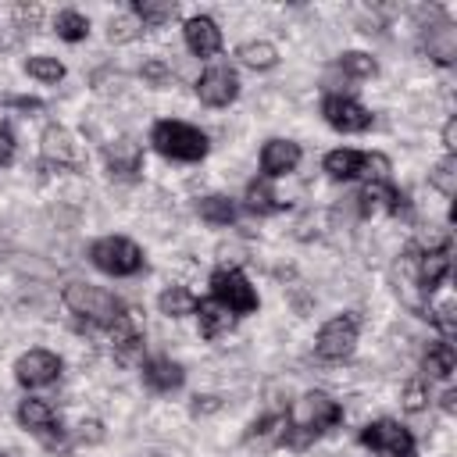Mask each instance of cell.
<instances>
[{"label": "cell", "instance_id": "1", "mask_svg": "<svg viewBox=\"0 0 457 457\" xmlns=\"http://www.w3.org/2000/svg\"><path fill=\"white\" fill-rule=\"evenodd\" d=\"M61 300H64V307L71 314H79V318H86L93 325H107V328L125 314V307H121V300L114 293H107L100 286H89V282H68Z\"/></svg>", "mask_w": 457, "mask_h": 457}, {"label": "cell", "instance_id": "2", "mask_svg": "<svg viewBox=\"0 0 457 457\" xmlns=\"http://www.w3.org/2000/svg\"><path fill=\"white\" fill-rule=\"evenodd\" d=\"M150 143L164 157H175V161H200L207 154V136L182 121H157L150 132Z\"/></svg>", "mask_w": 457, "mask_h": 457}, {"label": "cell", "instance_id": "3", "mask_svg": "<svg viewBox=\"0 0 457 457\" xmlns=\"http://www.w3.org/2000/svg\"><path fill=\"white\" fill-rule=\"evenodd\" d=\"M89 257L100 271L107 275H132L143 268V250L132 243V239H121V236H104L89 246Z\"/></svg>", "mask_w": 457, "mask_h": 457}, {"label": "cell", "instance_id": "4", "mask_svg": "<svg viewBox=\"0 0 457 457\" xmlns=\"http://www.w3.org/2000/svg\"><path fill=\"white\" fill-rule=\"evenodd\" d=\"M357 328H361L357 314H336L332 321H325L321 332H318V343H314L318 357L321 361H343V357H350V350L357 343Z\"/></svg>", "mask_w": 457, "mask_h": 457}, {"label": "cell", "instance_id": "5", "mask_svg": "<svg viewBox=\"0 0 457 457\" xmlns=\"http://www.w3.org/2000/svg\"><path fill=\"white\" fill-rule=\"evenodd\" d=\"M211 289H214V300H218L221 307H228L232 314H246V311L257 307V293H253L250 282H246L239 271H232V268L214 271V275H211Z\"/></svg>", "mask_w": 457, "mask_h": 457}, {"label": "cell", "instance_id": "6", "mask_svg": "<svg viewBox=\"0 0 457 457\" xmlns=\"http://www.w3.org/2000/svg\"><path fill=\"white\" fill-rule=\"evenodd\" d=\"M361 443L386 453V457H414V439L407 428H400L396 421H371L361 428Z\"/></svg>", "mask_w": 457, "mask_h": 457}, {"label": "cell", "instance_id": "7", "mask_svg": "<svg viewBox=\"0 0 457 457\" xmlns=\"http://www.w3.org/2000/svg\"><path fill=\"white\" fill-rule=\"evenodd\" d=\"M321 114L339 132H364L371 125V114L357 100H350V96H325L321 100Z\"/></svg>", "mask_w": 457, "mask_h": 457}, {"label": "cell", "instance_id": "8", "mask_svg": "<svg viewBox=\"0 0 457 457\" xmlns=\"http://www.w3.org/2000/svg\"><path fill=\"white\" fill-rule=\"evenodd\" d=\"M196 93H200L204 104H211V107H225V104L236 100V93H239V79H236L232 68L218 64V68H207V71L200 75Z\"/></svg>", "mask_w": 457, "mask_h": 457}, {"label": "cell", "instance_id": "9", "mask_svg": "<svg viewBox=\"0 0 457 457\" xmlns=\"http://www.w3.org/2000/svg\"><path fill=\"white\" fill-rule=\"evenodd\" d=\"M14 375H18L21 386H46L61 375V357L50 353V350H29V353L18 357Z\"/></svg>", "mask_w": 457, "mask_h": 457}, {"label": "cell", "instance_id": "10", "mask_svg": "<svg viewBox=\"0 0 457 457\" xmlns=\"http://www.w3.org/2000/svg\"><path fill=\"white\" fill-rule=\"evenodd\" d=\"M421 46L428 50L432 61L453 64V57H457V29H453V21H450V18H439L436 25H425Z\"/></svg>", "mask_w": 457, "mask_h": 457}, {"label": "cell", "instance_id": "11", "mask_svg": "<svg viewBox=\"0 0 457 457\" xmlns=\"http://www.w3.org/2000/svg\"><path fill=\"white\" fill-rule=\"evenodd\" d=\"M186 46L196 54V57H211V54H218L221 50V29L211 21V18H189L186 21Z\"/></svg>", "mask_w": 457, "mask_h": 457}, {"label": "cell", "instance_id": "12", "mask_svg": "<svg viewBox=\"0 0 457 457\" xmlns=\"http://www.w3.org/2000/svg\"><path fill=\"white\" fill-rule=\"evenodd\" d=\"M300 164V146L296 143H289V139H271V143H264V150H261V168H264V175H286V171H293Z\"/></svg>", "mask_w": 457, "mask_h": 457}, {"label": "cell", "instance_id": "13", "mask_svg": "<svg viewBox=\"0 0 457 457\" xmlns=\"http://www.w3.org/2000/svg\"><path fill=\"white\" fill-rule=\"evenodd\" d=\"M43 157L46 161H57V168H75L79 164V154H75V139L68 129L61 125H50L43 132Z\"/></svg>", "mask_w": 457, "mask_h": 457}, {"label": "cell", "instance_id": "14", "mask_svg": "<svg viewBox=\"0 0 457 457\" xmlns=\"http://www.w3.org/2000/svg\"><path fill=\"white\" fill-rule=\"evenodd\" d=\"M143 378H146L150 389L168 393V389H179L186 375H182V368H179L175 361H168V357H154V361L143 364Z\"/></svg>", "mask_w": 457, "mask_h": 457}, {"label": "cell", "instance_id": "15", "mask_svg": "<svg viewBox=\"0 0 457 457\" xmlns=\"http://www.w3.org/2000/svg\"><path fill=\"white\" fill-rule=\"evenodd\" d=\"M139 164H143V154H139V146L132 139H118L114 146H107V168H111V175L132 179L139 171Z\"/></svg>", "mask_w": 457, "mask_h": 457}, {"label": "cell", "instance_id": "16", "mask_svg": "<svg viewBox=\"0 0 457 457\" xmlns=\"http://www.w3.org/2000/svg\"><path fill=\"white\" fill-rule=\"evenodd\" d=\"M196 314H200V332L207 339H218L221 332H228L236 325V314L228 307H221L218 300H200L196 303Z\"/></svg>", "mask_w": 457, "mask_h": 457}, {"label": "cell", "instance_id": "17", "mask_svg": "<svg viewBox=\"0 0 457 457\" xmlns=\"http://www.w3.org/2000/svg\"><path fill=\"white\" fill-rule=\"evenodd\" d=\"M357 200H361V211H364V214H371V211H389V214H396V211L403 207V196H400L393 186H386V182H368Z\"/></svg>", "mask_w": 457, "mask_h": 457}, {"label": "cell", "instance_id": "18", "mask_svg": "<svg viewBox=\"0 0 457 457\" xmlns=\"http://www.w3.org/2000/svg\"><path fill=\"white\" fill-rule=\"evenodd\" d=\"M446 271H450V253H446V250H428V253L421 257V264H418V286H421L425 293H432V289L446 278Z\"/></svg>", "mask_w": 457, "mask_h": 457}, {"label": "cell", "instance_id": "19", "mask_svg": "<svg viewBox=\"0 0 457 457\" xmlns=\"http://www.w3.org/2000/svg\"><path fill=\"white\" fill-rule=\"evenodd\" d=\"M18 421L39 436H54V411L43 400H21L18 407Z\"/></svg>", "mask_w": 457, "mask_h": 457}, {"label": "cell", "instance_id": "20", "mask_svg": "<svg viewBox=\"0 0 457 457\" xmlns=\"http://www.w3.org/2000/svg\"><path fill=\"white\" fill-rule=\"evenodd\" d=\"M132 18L143 21V25H164V21L175 18V4L171 0H136Z\"/></svg>", "mask_w": 457, "mask_h": 457}, {"label": "cell", "instance_id": "21", "mask_svg": "<svg viewBox=\"0 0 457 457\" xmlns=\"http://www.w3.org/2000/svg\"><path fill=\"white\" fill-rule=\"evenodd\" d=\"M361 161H364V154H357V150H332L325 157V171L332 179H353V175H361Z\"/></svg>", "mask_w": 457, "mask_h": 457}, {"label": "cell", "instance_id": "22", "mask_svg": "<svg viewBox=\"0 0 457 457\" xmlns=\"http://www.w3.org/2000/svg\"><path fill=\"white\" fill-rule=\"evenodd\" d=\"M453 364H457V357H453V346H450V343L428 346V353H425V371H428L432 378H450V375H453Z\"/></svg>", "mask_w": 457, "mask_h": 457}, {"label": "cell", "instance_id": "23", "mask_svg": "<svg viewBox=\"0 0 457 457\" xmlns=\"http://www.w3.org/2000/svg\"><path fill=\"white\" fill-rule=\"evenodd\" d=\"M157 303H161V311L171 314V318H179V314H193V311H196V296H193L189 289H182V286L164 289Z\"/></svg>", "mask_w": 457, "mask_h": 457}, {"label": "cell", "instance_id": "24", "mask_svg": "<svg viewBox=\"0 0 457 457\" xmlns=\"http://www.w3.org/2000/svg\"><path fill=\"white\" fill-rule=\"evenodd\" d=\"M200 218L211 225H228L236 218V204L228 196H204L200 200Z\"/></svg>", "mask_w": 457, "mask_h": 457}, {"label": "cell", "instance_id": "25", "mask_svg": "<svg viewBox=\"0 0 457 457\" xmlns=\"http://www.w3.org/2000/svg\"><path fill=\"white\" fill-rule=\"evenodd\" d=\"M239 61L250 64V68H271V64L278 61V54H275L271 43L253 39V43H243V46H239Z\"/></svg>", "mask_w": 457, "mask_h": 457}, {"label": "cell", "instance_id": "26", "mask_svg": "<svg viewBox=\"0 0 457 457\" xmlns=\"http://www.w3.org/2000/svg\"><path fill=\"white\" fill-rule=\"evenodd\" d=\"M86 32H89L86 14H79V11H61V14H57V36H61V39L79 43V39H86Z\"/></svg>", "mask_w": 457, "mask_h": 457}, {"label": "cell", "instance_id": "27", "mask_svg": "<svg viewBox=\"0 0 457 457\" xmlns=\"http://www.w3.org/2000/svg\"><path fill=\"white\" fill-rule=\"evenodd\" d=\"M25 71L39 82H61L64 79V64L57 57H29L25 61Z\"/></svg>", "mask_w": 457, "mask_h": 457}, {"label": "cell", "instance_id": "28", "mask_svg": "<svg viewBox=\"0 0 457 457\" xmlns=\"http://www.w3.org/2000/svg\"><path fill=\"white\" fill-rule=\"evenodd\" d=\"M432 186L443 193V196H453L457 193V157H446V161H439L436 168H432Z\"/></svg>", "mask_w": 457, "mask_h": 457}, {"label": "cell", "instance_id": "29", "mask_svg": "<svg viewBox=\"0 0 457 457\" xmlns=\"http://www.w3.org/2000/svg\"><path fill=\"white\" fill-rule=\"evenodd\" d=\"M339 68H343L346 75H353V79H368V75H375V61H371L368 54H357V50L343 54V57H339Z\"/></svg>", "mask_w": 457, "mask_h": 457}, {"label": "cell", "instance_id": "30", "mask_svg": "<svg viewBox=\"0 0 457 457\" xmlns=\"http://www.w3.org/2000/svg\"><path fill=\"white\" fill-rule=\"evenodd\" d=\"M246 200H250V211H257V214H268V211L278 207V204H275V193H271L264 182H250Z\"/></svg>", "mask_w": 457, "mask_h": 457}, {"label": "cell", "instance_id": "31", "mask_svg": "<svg viewBox=\"0 0 457 457\" xmlns=\"http://www.w3.org/2000/svg\"><path fill=\"white\" fill-rule=\"evenodd\" d=\"M111 43H129L139 36V21L132 14H121V18H111V29H107Z\"/></svg>", "mask_w": 457, "mask_h": 457}, {"label": "cell", "instance_id": "32", "mask_svg": "<svg viewBox=\"0 0 457 457\" xmlns=\"http://www.w3.org/2000/svg\"><path fill=\"white\" fill-rule=\"evenodd\" d=\"M361 175H368L371 182H386V175H389V161H386L382 154H364V161H361Z\"/></svg>", "mask_w": 457, "mask_h": 457}, {"label": "cell", "instance_id": "33", "mask_svg": "<svg viewBox=\"0 0 457 457\" xmlns=\"http://www.w3.org/2000/svg\"><path fill=\"white\" fill-rule=\"evenodd\" d=\"M425 403H428L425 382H407V386H403V407H407V411H421Z\"/></svg>", "mask_w": 457, "mask_h": 457}, {"label": "cell", "instance_id": "34", "mask_svg": "<svg viewBox=\"0 0 457 457\" xmlns=\"http://www.w3.org/2000/svg\"><path fill=\"white\" fill-rule=\"evenodd\" d=\"M143 79L154 82V86H164V82L171 79V71H168L161 61H146V64H143Z\"/></svg>", "mask_w": 457, "mask_h": 457}, {"label": "cell", "instance_id": "35", "mask_svg": "<svg viewBox=\"0 0 457 457\" xmlns=\"http://www.w3.org/2000/svg\"><path fill=\"white\" fill-rule=\"evenodd\" d=\"M432 321L443 328V336H453V332H457V321H453V303H443V307L432 314Z\"/></svg>", "mask_w": 457, "mask_h": 457}, {"label": "cell", "instance_id": "36", "mask_svg": "<svg viewBox=\"0 0 457 457\" xmlns=\"http://www.w3.org/2000/svg\"><path fill=\"white\" fill-rule=\"evenodd\" d=\"M443 146H446V150H457V121H453V118L443 125Z\"/></svg>", "mask_w": 457, "mask_h": 457}, {"label": "cell", "instance_id": "37", "mask_svg": "<svg viewBox=\"0 0 457 457\" xmlns=\"http://www.w3.org/2000/svg\"><path fill=\"white\" fill-rule=\"evenodd\" d=\"M11 154H14L11 132H4V129H0V164H7V161H11Z\"/></svg>", "mask_w": 457, "mask_h": 457}, {"label": "cell", "instance_id": "38", "mask_svg": "<svg viewBox=\"0 0 457 457\" xmlns=\"http://www.w3.org/2000/svg\"><path fill=\"white\" fill-rule=\"evenodd\" d=\"M82 439H89V443H96L104 432H100V421H82V432H79Z\"/></svg>", "mask_w": 457, "mask_h": 457}, {"label": "cell", "instance_id": "39", "mask_svg": "<svg viewBox=\"0 0 457 457\" xmlns=\"http://www.w3.org/2000/svg\"><path fill=\"white\" fill-rule=\"evenodd\" d=\"M443 411H446V414L457 411V389H446V393H443Z\"/></svg>", "mask_w": 457, "mask_h": 457}, {"label": "cell", "instance_id": "40", "mask_svg": "<svg viewBox=\"0 0 457 457\" xmlns=\"http://www.w3.org/2000/svg\"><path fill=\"white\" fill-rule=\"evenodd\" d=\"M0 457H4V453H0Z\"/></svg>", "mask_w": 457, "mask_h": 457}]
</instances>
